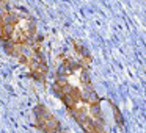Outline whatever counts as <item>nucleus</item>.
<instances>
[{"instance_id":"nucleus-1","label":"nucleus","mask_w":146,"mask_h":133,"mask_svg":"<svg viewBox=\"0 0 146 133\" xmlns=\"http://www.w3.org/2000/svg\"><path fill=\"white\" fill-rule=\"evenodd\" d=\"M33 111H35L36 125H38L44 133H57L58 130H60V122H58L57 117H55L44 105H38Z\"/></svg>"}]
</instances>
